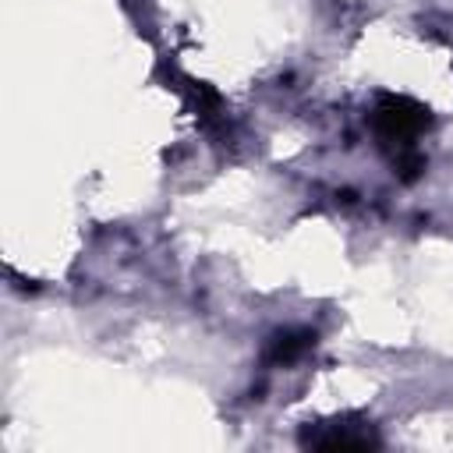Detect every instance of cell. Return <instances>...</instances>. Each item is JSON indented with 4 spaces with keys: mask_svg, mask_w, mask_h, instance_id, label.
I'll return each instance as SVG.
<instances>
[{
    "mask_svg": "<svg viewBox=\"0 0 453 453\" xmlns=\"http://www.w3.org/2000/svg\"><path fill=\"white\" fill-rule=\"evenodd\" d=\"M311 343H315V333L311 329H287V333H280L273 343H269V361L273 365H287V361H297L304 350H311Z\"/></svg>",
    "mask_w": 453,
    "mask_h": 453,
    "instance_id": "2",
    "label": "cell"
},
{
    "mask_svg": "<svg viewBox=\"0 0 453 453\" xmlns=\"http://www.w3.org/2000/svg\"><path fill=\"white\" fill-rule=\"evenodd\" d=\"M425 124H428L425 106H418V103L407 99V96H386V99L379 103V110H375V127H379V134L389 138V142L411 145V138L421 134Z\"/></svg>",
    "mask_w": 453,
    "mask_h": 453,
    "instance_id": "1",
    "label": "cell"
}]
</instances>
